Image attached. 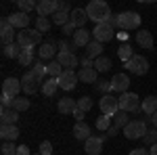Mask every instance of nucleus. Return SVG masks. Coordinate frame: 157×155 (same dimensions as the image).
I'll use <instances>...</instances> for the list:
<instances>
[{"mask_svg":"<svg viewBox=\"0 0 157 155\" xmlns=\"http://www.w3.org/2000/svg\"><path fill=\"white\" fill-rule=\"evenodd\" d=\"M111 119H113V126H115V128H126V126H128V122H130L126 111H117Z\"/></svg>","mask_w":157,"mask_h":155,"instance_id":"nucleus-33","label":"nucleus"},{"mask_svg":"<svg viewBox=\"0 0 157 155\" xmlns=\"http://www.w3.org/2000/svg\"><path fill=\"white\" fill-rule=\"evenodd\" d=\"M17 6H19L21 13H27L29 15L34 9H38V2H34V0H17Z\"/></svg>","mask_w":157,"mask_h":155,"instance_id":"nucleus-35","label":"nucleus"},{"mask_svg":"<svg viewBox=\"0 0 157 155\" xmlns=\"http://www.w3.org/2000/svg\"><path fill=\"white\" fill-rule=\"evenodd\" d=\"M36 29L40 32V34L48 32V29H50V21H48V17H38V19H36Z\"/></svg>","mask_w":157,"mask_h":155,"instance_id":"nucleus-40","label":"nucleus"},{"mask_svg":"<svg viewBox=\"0 0 157 155\" xmlns=\"http://www.w3.org/2000/svg\"><path fill=\"white\" fill-rule=\"evenodd\" d=\"M52 153V145L48 141H44V143H40V155H50Z\"/></svg>","mask_w":157,"mask_h":155,"instance_id":"nucleus-46","label":"nucleus"},{"mask_svg":"<svg viewBox=\"0 0 157 155\" xmlns=\"http://www.w3.org/2000/svg\"><path fill=\"white\" fill-rule=\"evenodd\" d=\"M140 109L147 115H153L157 111V96H147L145 101H143V105H140Z\"/></svg>","mask_w":157,"mask_h":155,"instance_id":"nucleus-28","label":"nucleus"},{"mask_svg":"<svg viewBox=\"0 0 157 155\" xmlns=\"http://www.w3.org/2000/svg\"><path fill=\"white\" fill-rule=\"evenodd\" d=\"M80 65H82V67H92V65H94V61L88 59V57H84V59L80 61Z\"/></svg>","mask_w":157,"mask_h":155,"instance_id":"nucleus-51","label":"nucleus"},{"mask_svg":"<svg viewBox=\"0 0 157 155\" xmlns=\"http://www.w3.org/2000/svg\"><path fill=\"white\" fill-rule=\"evenodd\" d=\"M40 40H42V34L38 29H23L17 34V44L21 48H32L34 46H40Z\"/></svg>","mask_w":157,"mask_h":155,"instance_id":"nucleus-4","label":"nucleus"},{"mask_svg":"<svg viewBox=\"0 0 157 155\" xmlns=\"http://www.w3.org/2000/svg\"><path fill=\"white\" fill-rule=\"evenodd\" d=\"M17 155H29V147H25V145H19V149H17Z\"/></svg>","mask_w":157,"mask_h":155,"instance_id":"nucleus-52","label":"nucleus"},{"mask_svg":"<svg viewBox=\"0 0 157 155\" xmlns=\"http://www.w3.org/2000/svg\"><path fill=\"white\" fill-rule=\"evenodd\" d=\"M36 155H40V153H36Z\"/></svg>","mask_w":157,"mask_h":155,"instance_id":"nucleus-56","label":"nucleus"},{"mask_svg":"<svg viewBox=\"0 0 157 155\" xmlns=\"http://www.w3.org/2000/svg\"><path fill=\"white\" fill-rule=\"evenodd\" d=\"M78 73L75 72H69V69H65V72L61 73V78H59V86L63 88V90H73L75 88V84H78Z\"/></svg>","mask_w":157,"mask_h":155,"instance_id":"nucleus-14","label":"nucleus"},{"mask_svg":"<svg viewBox=\"0 0 157 155\" xmlns=\"http://www.w3.org/2000/svg\"><path fill=\"white\" fill-rule=\"evenodd\" d=\"M17 61H19V63H21L23 67H29V65L34 63V50H32V48H23Z\"/></svg>","mask_w":157,"mask_h":155,"instance_id":"nucleus-32","label":"nucleus"},{"mask_svg":"<svg viewBox=\"0 0 157 155\" xmlns=\"http://www.w3.org/2000/svg\"><path fill=\"white\" fill-rule=\"evenodd\" d=\"M69 17H71V23L75 25L78 29H82L84 23L88 21V13H86V9H73Z\"/></svg>","mask_w":157,"mask_h":155,"instance_id":"nucleus-20","label":"nucleus"},{"mask_svg":"<svg viewBox=\"0 0 157 155\" xmlns=\"http://www.w3.org/2000/svg\"><path fill=\"white\" fill-rule=\"evenodd\" d=\"M38 57H40V59H52V57H55V44H52V42H44V44H40Z\"/></svg>","mask_w":157,"mask_h":155,"instance_id":"nucleus-31","label":"nucleus"},{"mask_svg":"<svg viewBox=\"0 0 157 155\" xmlns=\"http://www.w3.org/2000/svg\"><path fill=\"white\" fill-rule=\"evenodd\" d=\"M2 118V126H17V119H19V111H15V109H2V113H0Z\"/></svg>","mask_w":157,"mask_h":155,"instance_id":"nucleus-23","label":"nucleus"},{"mask_svg":"<svg viewBox=\"0 0 157 155\" xmlns=\"http://www.w3.org/2000/svg\"><path fill=\"white\" fill-rule=\"evenodd\" d=\"M46 72H48L50 78H57V80H59V78H61V73L65 72V69H63V65H61V63H59L57 59H52V61L48 63V65H46Z\"/></svg>","mask_w":157,"mask_h":155,"instance_id":"nucleus-29","label":"nucleus"},{"mask_svg":"<svg viewBox=\"0 0 157 155\" xmlns=\"http://www.w3.org/2000/svg\"><path fill=\"white\" fill-rule=\"evenodd\" d=\"M149 151H151V155H157V143L153 145V147H151V149H149Z\"/></svg>","mask_w":157,"mask_h":155,"instance_id":"nucleus-55","label":"nucleus"},{"mask_svg":"<svg viewBox=\"0 0 157 155\" xmlns=\"http://www.w3.org/2000/svg\"><path fill=\"white\" fill-rule=\"evenodd\" d=\"M130 155H151V151H147V149H132Z\"/></svg>","mask_w":157,"mask_h":155,"instance_id":"nucleus-50","label":"nucleus"},{"mask_svg":"<svg viewBox=\"0 0 157 155\" xmlns=\"http://www.w3.org/2000/svg\"><path fill=\"white\" fill-rule=\"evenodd\" d=\"M57 6H59L61 13H69L71 11V6H69V2H65V0H57ZM71 15V13H69Z\"/></svg>","mask_w":157,"mask_h":155,"instance_id":"nucleus-48","label":"nucleus"},{"mask_svg":"<svg viewBox=\"0 0 157 155\" xmlns=\"http://www.w3.org/2000/svg\"><path fill=\"white\" fill-rule=\"evenodd\" d=\"M128 86H130V78L126 73H115L113 80H111V92H128Z\"/></svg>","mask_w":157,"mask_h":155,"instance_id":"nucleus-12","label":"nucleus"},{"mask_svg":"<svg viewBox=\"0 0 157 155\" xmlns=\"http://www.w3.org/2000/svg\"><path fill=\"white\" fill-rule=\"evenodd\" d=\"M57 109H59L63 115L73 113V111L78 109V101H73V99H69V96H65V99H61L59 103H57Z\"/></svg>","mask_w":157,"mask_h":155,"instance_id":"nucleus-22","label":"nucleus"},{"mask_svg":"<svg viewBox=\"0 0 157 155\" xmlns=\"http://www.w3.org/2000/svg\"><path fill=\"white\" fill-rule=\"evenodd\" d=\"M136 42H138V46L151 50V48H153V34L147 32V29H138V34H136Z\"/></svg>","mask_w":157,"mask_h":155,"instance_id":"nucleus-21","label":"nucleus"},{"mask_svg":"<svg viewBox=\"0 0 157 155\" xmlns=\"http://www.w3.org/2000/svg\"><path fill=\"white\" fill-rule=\"evenodd\" d=\"M21 50H23V48H21L19 44H17V42H15V44H9V46L2 48V55H4L6 59H19Z\"/></svg>","mask_w":157,"mask_h":155,"instance_id":"nucleus-30","label":"nucleus"},{"mask_svg":"<svg viewBox=\"0 0 157 155\" xmlns=\"http://www.w3.org/2000/svg\"><path fill=\"white\" fill-rule=\"evenodd\" d=\"M71 21V17H69V13H61V11H57L55 15H52V23H57V25H63L65 23H69Z\"/></svg>","mask_w":157,"mask_h":155,"instance_id":"nucleus-38","label":"nucleus"},{"mask_svg":"<svg viewBox=\"0 0 157 155\" xmlns=\"http://www.w3.org/2000/svg\"><path fill=\"white\" fill-rule=\"evenodd\" d=\"M92 67H94L97 72H109V69H111V61H109L107 57H98Z\"/></svg>","mask_w":157,"mask_h":155,"instance_id":"nucleus-37","label":"nucleus"},{"mask_svg":"<svg viewBox=\"0 0 157 155\" xmlns=\"http://www.w3.org/2000/svg\"><path fill=\"white\" fill-rule=\"evenodd\" d=\"M32 73L36 76V80H38L40 84H44V76H46L48 72H46V67H44L40 61H36V63H34V67H32Z\"/></svg>","mask_w":157,"mask_h":155,"instance_id":"nucleus-34","label":"nucleus"},{"mask_svg":"<svg viewBox=\"0 0 157 155\" xmlns=\"http://www.w3.org/2000/svg\"><path fill=\"white\" fill-rule=\"evenodd\" d=\"M86 13H88V19L94 21V25L107 23L109 19L113 17V15H111V9H109V4L105 0H92V2H88Z\"/></svg>","mask_w":157,"mask_h":155,"instance_id":"nucleus-1","label":"nucleus"},{"mask_svg":"<svg viewBox=\"0 0 157 155\" xmlns=\"http://www.w3.org/2000/svg\"><path fill=\"white\" fill-rule=\"evenodd\" d=\"M84 115H86V113L82 111V109H75V111H73V118L78 119V122H84Z\"/></svg>","mask_w":157,"mask_h":155,"instance_id":"nucleus-49","label":"nucleus"},{"mask_svg":"<svg viewBox=\"0 0 157 155\" xmlns=\"http://www.w3.org/2000/svg\"><path fill=\"white\" fill-rule=\"evenodd\" d=\"M103 136H90L88 141L84 143V151L88 155H101V151H103Z\"/></svg>","mask_w":157,"mask_h":155,"instance_id":"nucleus-16","label":"nucleus"},{"mask_svg":"<svg viewBox=\"0 0 157 155\" xmlns=\"http://www.w3.org/2000/svg\"><path fill=\"white\" fill-rule=\"evenodd\" d=\"M36 11H38V15H40V17H50V15H55V13L59 11L57 0H40Z\"/></svg>","mask_w":157,"mask_h":155,"instance_id":"nucleus-17","label":"nucleus"},{"mask_svg":"<svg viewBox=\"0 0 157 155\" xmlns=\"http://www.w3.org/2000/svg\"><path fill=\"white\" fill-rule=\"evenodd\" d=\"M117 132H120V128H115V126H113V124H111V128H109V130L105 132V136H115V134H117Z\"/></svg>","mask_w":157,"mask_h":155,"instance_id":"nucleus-53","label":"nucleus"},{"mask_svg":"<svg viewBox=\"0 0 157 155\" xmlns=\"http://www.w3.org/2000/svg\"><path fill=\"white\" fill-rule=\"evenodd\" d=\"M42 88V84L36 80V76L32 73V69L25 73L23 78H21V90H23L25 95H34V92H38Z\"/></svg>","mask_w":157,"mask_h":155,"instance_id":"nucleus-10","label":"nucleus"},{"mask_svg":"<svg viewBox=\"0 0 157 155\" xmlns=\"http://www.w3.org/2000/svg\"><path fill=\"white\" fill-rule=\"evenodd\" d=\"M98 107H101V113H103V115L113 118V115L120 111V103H117V99L113 95H103L101 101H98Z\"/></svg>","mask_w":157,"mask_h":155,"instance_id":"nucleus-7","label":"nucleus"},{"mask_svg":"<svg viewBox=\"0 0 157 155\" xmlns=\"http://www.w3.org/2000/svg\"><path fill=\"white\" fill-rule=\"evenodd\" d=\"M94 86H97L98 92H103V95H109L111 92V82H107V80H98Z\"/></svg>","mask_w":157,"mask_h":155,"instance_id":"nucleus-44","label":"nucleus"},{"mask_svg":"<svg viewBox=\"0 0 157 155\" xmlns=\"http://www.w3.org/2000/svg\"><path fill=\"white\" fill-rule=\"evenodd\" d=\"M151 122H153V126H155V128H157V111H155V113H153V115H151Z\"/></svg>","mask_w":157,"mask_h":155,"instance_id":"nucleus-54","label":"nucleus"},{"mask_svg":"<svg viewBox=\"0 0 157 155\" xmlns=\"http://www.w3.org/2000/svg\"><path fill=\"white\" fill-rule=\"evenodd\" d=\"M117 103H120V111H126V113H140L143 109H140V105H143V101H140V96L136 95V92H124V95H120V99H117Z\"/></svg>","mask_w":157,"mask_h":155,"instance_id":"nucleus-2","label":"nucleus"},{"mask_svg":"<svg viewBox=\"0 0 157 155\" xmlns=\"http://www.w3.org/2000/svg\"><path fill=\"white\" fill-rule=\"evenodd\" d=\"M21 92V80L17 78H6L2 82V95L11 96V99H17V95Z\"/></svg>","mask_w":157,"mask_h":155,"instance_id":"nucleus-11","label":"nucleus"},{"mask_svg":"<svg viewBox=\"0 0 157 155\" xmlns=\"http://www.w3.org/2000/svg\"><path fill=\"white\" fill-rule=\"evenodd\" d=\"M111 124H113V119L109 118V115H103V118L97 119V128H98V130H103V132H107L109 128H111Z\"/></svg>","mask_w":157,"mask_h":155,"instance_id":"nucleus-41","label":"nucleus"},{"mask_svg":"<svg viewBox=\"0 0 157 155\" xmlns=\"http://www.w3.org/2000/svg\"><path fill=\"white\" fill-rule=\"evenodd\" d=\"M97 69L94 67H82L80 69V73H78V78H80V82H86V84H94L98 82L97 80Z\"/></svg>","mask_w":157,"mask_h":155,"instance_id":"nucleus-26","label":"nucleus"},{"mask_svg":"<svg viewBox=\"0 0 157 155\" xmlns=\"http://www.w3.org/2000/svg\"><path fill=\"white\" fill-rule=\"evenodd\" d=\"M19 128L17 126H2L0 128V136H2V141L4 143H15L17 138H19Z\"/></svg>","mask_w":157,"mask_h":155,"instance_id":"nucleus-18","label":"nucleus"},{"mask_svg":"<svg viewBox=\"0 0 157 155\" xmlns=\"http://www.w3.org/2000/svg\"><path fill=\"white\" fill-rule=\"evenodd\" d=\"M6 19H9V23H11L15 29L19 27L21 32H23V29H27V25H29V15H27V13H21V11H17V13H13V15H9Z\"/></svg>","mask_w":157,"mask_h":155,"instance_id":"nucleus-13","label":"nucleus"},{"mask_svg":"<svg viewBox=\"0 0 157 155\" xmlns=\"http://www.w3.org/2000/svg\"><path fill=\"white\" fill-rule=\"evenodd\" d=\"M147 134V122L145 119H132L128 122V126L124 128V136L128 141H136V138H145Z\"/></svg>","mask_w":157,"mask_h":155,"instance_id":"nucleus-5","label":"nucleus"},{"mask_svg":"<svg viewBox=\"0 0 157 155\" xmlns=\"http://www.w3.org/2000/svg\"><path fill=\"white\" fill-rule=\"evenodd\" d=\"M145 143L149 145V149H151V147L157 143V128H153V130H147V134H145Z\"/></svg>","mask_w":157,"mask_h":155,"instance_id":"nucleus-43","label":"nucleus"},{"mask_svg":"<svg viewBox=\"0 0 157 155\" xmlns=\"http://www.w3.org/2000/svg\"><path fill=\"white\" fill-rule=\"evenodd\" d=\"M92 36H94L97 42L105 44V42H109V40H113V36H115V27L109 25V23H98V25H94V29H92Z\"/></svg>","mask_w":157,"mask_h":155,"instance_id":"nucleus-8","label":"nucleus"},{"mask_svg":"<svg viewBox=\"0 0 157 155\" xmlns=\"http://www.w3.org/2000/svg\"><path fill=\"white\" fill-rule=\"evenodd\" d=\"M17 149L19 147L15 143H2V149L0 151H2V155H17Z\"/></svg>","mask_w":157,"mask_h":155,"instance_id":"nucleus-42","label":"nucleus"},{"mask_svg":"<svg viewBox=\"0 0 157 155\" xmlns=\"http://www.w3.org/2000/svg\"><path fill=\"white\" fill-rule=\"evenodd\" d=\"M57 61H59L65 69H69V72H73V69L80 65V59L75 57V52H59V55H57Z\"/></svg>","mask_w":157,"mask_h":155,"instance_id":"nucleus-15","label":"nucleus"},{"mask_svg":"<svg viewBox=\"0 0 157 155\" xmlns=\"http://www.w3.org/2000/svg\"><path fill=\"white\" fill-rule=\"evenodd\" d=\"M61 29H63V36H69V34H71V36H73V34H75V29H78V27H75V25H73L71 21H69V23H65V25H63V27H61Z\"/></svg>","mask_w":157,"mask_h":155,"instance_id":"nucleus-47","label":"nucleus"},{"mask_svg":"<svg viewBox=\"0 0 157 155\" xmlns=\"http://www.w3.org/2000/svg\"><path fill=\"white\" fill-rule=\"evenodd\" d=\"M103 50H105L103 44L97 42V40H92V42L86 46V57H88V59H92V61H97L98 57H103Z\"/></svg>","mask_w":157,"mask_h":155,"instance_id":"nucleus-25","label":"nucleus"},{"mask_svg":"<svg viewBox=\"0 0 157 155\" xmlns=\"http://www.w3.org/2000/svg\"><path fill=\"white\" fill-rule=\"evenodd\" d=\"M117 27L121 32H128V29H138L140 27V15L136 11H124L117 15Z\"/></svg>","mask_w":157,"mask_h":155,"instance_id":"nucleus-3","label":"nucleus"},{"mask_svg":"<svg viewBox=\"0 0 157 155\" xmlns=\"http://www.w3.org/2000/svg\"><path fill=\"white\" fill-rule=\"evenodd\" d=\"M124 67L130 73H134V76H145V73L149 72V61H147V57H143V55H134L130 61L124 63Z\"/></svg>","mask_w":157,"mask_h":155,"instance_id":"nucleus-6","label":"nucleus"},{"mask_svg":"<svg viewBox=\"0 0 157 155\" xmlns=\"http://www.w3.org/2000/svg\"><path fill=\"white\" fill-rule=\"evenodd\" d=\"M90 36H92V32H88V29H84V27H82V29H75V34H73V44H75V46H88V44H90Z\"/></svg>","mask_w":157,"mask_h":155,"instance_id":"nucleus-19","label":"nucleus"},{"mask_svg":"<svg viewBox=\"0 0 157 155\" xmlns=\"http://www.w3.org/2000/svg\"><path fill=\"white\" fill-rule=\"evenodd\" d=\"M117 55H120V59L126 63V61H130L134 57V52H132V48H130V44H121L120 50H117Z\"/></svg>","mask_w":157,"mask_h":155,"instance_id":"nucleus-39","label":"nucleus"},{"mask_svg":"<svg viewBox=\"0 0 157 155\" xmlns=\"http://www.w3.org/2000/svg\"><path fill=\"white\" fill-rule=\"evenodd\" d=\"M59 88H61V86H59V80H57V78H48L46 82L42 84L40 92H42L44 96H52L55 92H57V90H59Z\"/></svg>","mask_w":157,"mask_h":155,"instance_id":"nucleus-27","label":"nucleus"},{"mask_svg":"<svg viewBox=\"0 0 157 155\" xmlns=\"http://www.w3.org/2000/svg\"><path fill=\"white\" fill-rule=\"evenodd\" d=\"M90 107H92V99H90V96H82V99L78 101V109H82L84 113H86Z\"/></svg>","mask_w":157,"mask_h":155,"instance_id":"nucleus-45","label":"nucleus"},{"mask_svg":"<svg viewBox=\"0 0 157 155\" xmlns=\"http://www.w3.org/2000/svg\"><path fill=\"white\" fill-rule=\"evenodd\" d=\"M0 40H2V46H9L17 42V34H15V27L9 23V19L4 17L0 21Z\"/></svg>","mask_w":157,"mask_h":155,"instance_id":"nucleus-9","label":"nucleus"},{"mask_svg":"<svg viewBox=\"0 0 157 155\" xmlns=\"http://www.w3.org/2000/svg\"><path fill=\"white\" fill-rule=\"evenodd\" d=\"M13 109L19 111V113L25 111V109H29V99H27V96H17V99L13 101Z\"/></svg>","mask_w":157,"mask_h":155,"instance_id":"nucleus-36","label":"nucleus"},{"mask_svg":"<svg viewBox=\"0 0 157 155\" xmlns=\"http://www.w3.org/2000/svg\"><path fill=\"white\" fill-rule=\"evenodd\" d=\"M73 136L78 138V141H88L90 138V126L88 124H84V122H78L75 126H73Z\"/></svg>","mask_w":157,"mask_h":155,"instance_id":"nucleus-24","label":"nucleus"}]
</instances>
